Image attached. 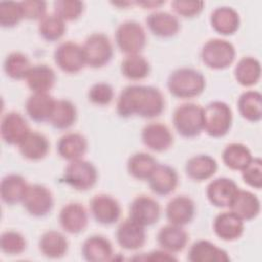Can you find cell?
<instances>
[{"instance_id":"40","label":"cell","mask_w":262,"mask_h":262,"mask_svg":"<svg viewBox=\"0 0 262 262\" xmlns=\"http://www.w3.org/2000/svg\"><path fill=\"white\" fill-rule=\"evenodd\" d=\"M67 27L63 19H61L55 13L46 14L41 20H39L38 31L43 39L49 42L59 40L66 33Z\"/></svg>"},{"instance_id":"43","label":"cell","mask_w":262,"mask_h":262,"mask_svg":"<svg viewBox=\"0 0 262 262\" xmlns=\"http://www.w3.org/2000/svg\"><path fill=\"white\" fill-rule=\"evenodd\" d=\"M54 13L64 21L76 20L84 9V3L77 0H57L53 3Z\"/></svg>"},{"instance_id":"16","label":"cell","mask_w":262,"mask_h":262,"mask_svg":"<svg viewBox=\"0 0 262 262\" xmlns=\"http://www.w3.org/2000/svg\"><path fill=\"white\" fill-rule=\"evenodd\" d=\"M58 220L64 231L71 234H77L87 227L88 214L83 205L69 203L61 208Z\"/></svg>"},{"instance_id":"14","label":"cell","mask_w":262,"mask_h":262,"mask_svg":"<svg viewBox=\"0 0 262 262\" xmlns=\"http://www.w3.org/2000/svg\"><path fill=\"white\" fill-rule=\"evenodd\" d=\"M30 131L27 120L19 113L9 112L2 117L0 133L5 143L18 145Z\"/></svg>"},{"instance_id":"48","label":"cell","mask_w":262,"mask_h":262,"mask_svg":"<svg viewBox=\"0 0 262 262\" xmlns=\"http://www.w3.org/2000/svg\"><path fill=\"white\" fill-rule=\"evenodd\" d=\"M24 18L41 20L46 14V2L39 0H26L20 2Z\"/></svg>"},{"instance_id":"20","label":"cell","mask_w":262,"mask_h":262,"mask_svg":"<svg viewBox=\"0 0 262 262\" xmlns=\"http://www.w3.org/2000/svg\"><path fill=\"white\" fill-rule=\"evenodd\" d=\"M195 206L186 195H177L171 199L166 207V217L171 224L183 226L191 222L194 217Z\"/></svg>"},{"instance_id":"33","label":"cell","mask_w":262,"mask_h":262,"mask_svg":"<svg viewBox=\"0 0 262 262\" xmlns=\"http://www.w3.org/2000/svg\"><path fill=\"white\" fill-rule=\"evenodd\" d=\"M69 248L67 237L59 231L49 230L42 234L39 239L41 253L50 259H58L66 255Z\"/></svg>"},{"instance_id":"10","label":"cell","mask_w":262,"mask_h":262,"mask_svg":"<svg viewBox=\"0 0 262 262\" xmlns=\"http://www.w3.org/2000/svg\"><path fill=\"white\" fill-rule=\"evenodd\" d=\"M21 203L30 215L43 217L52 210L53 196L46 186L41 184H29Z\"/></svg>"},{"instance_id":"32","label":"cell","mask_w":262,"mask_h":262,"mask_svg":"<svg viewBox=\"0 0 262 262\" xmlns=\"http://www.w3.org/2000/svg\"><path fill=\"white\" fill-rule=\"evenodd\" d=\"M29 184L26 179L18 174H8L1 180L0 195L7 205H15L23 202Z\"/></svg>"},{"instance_id":"46","label":"cell","mask_w":262,"mask_h":262,"mask_svg":"<svg viewBox=\"0 0 262 262\" xmlns=\"http://www.w3.org/2000/svg\"><path fill=\"white\" fill-rule=\"evenodd\" d=\"M242 177L245 183L256 189L262 187V161L259 158L253 160L242 170Z\"/></svg>"},{"instance_id":"45","label":"cell","mask_w":262,"mask_h":262,"mask_svg":"<svg viewBox=\"0 0 262 262\" xmlns=\"http://www.w3.org/2000/svg\"><path fill=\"white\" fill-rule=\"evenodd\" d=\"M114 98L113 87L104 82L93 84L88 91V99L96 105H107Z\"/></svg>"},{"instance_id":"18","label":"cell","mask_w":262,"mask_h":262,"mask_svg":"<svg viewBox=\"0 0 262 262\" xmlns=\"http://www.w3.org/2000/svg\"><path fill=\"white\" fill-rule=\"evenodd\" d=\"M151 191L158 195L172 193L178 184V175L174 168L158 164L147 179Z\"/></svg>"},{"instance_id":"27","label":"cell","mask_w":262,"mask_h":262,"mask_svg":"<svg viewBox=\"0 0 262 262\" xmlns=\"http://www.w3.org/2000/svg\"><path fill=\"white\" fill-rule=\"evenodd\" d=\"M210 21L214 31L224 36L234 34L241 24L237 11L228 6L217 7L212 12Z\"/></svg>"},{"instance_id":"38","label":"cell","mask_w":262,"mask_h":262,"mask_svg":"<svg viewBox=\"0 0 262 262\" xmlns=\"http://www.w3.org/2000/svg\"><path fill=\"white\" fill-rule=\"evenodd\" d=\"M158 165L156 159L146 152H136L127 162L129 174L138 180H147Z\"/></svg>"},{"instance_id":"47","label":"cell","mask_w":262,"mask_h":262,"mask_svg":"<svg viewBox=\"0 0 262 262\" xmlns=\"http://www.w3.org/2000/svg\"><path fill=\"white\" fill-rule=\"evenodd\" d=\"M205 3L203 1H184V0H175L171 3L173 10L182 17H193L199 15Z\"/></svg>"},{"instance_id":"39","label":"cell","mask_w":262,"mask_h":262,"mask_svg":"<svg viewBox=\"0 0 262 262\" xmlns=\"http://www.w3.org/2000/svg\"><path fill=\"white\" fill-rule=\"evenodd\" d=\"M121 72L127 79L138 81L149 75L150 66L147 59L140 54L127 55L121 63Z\"/></svg>"},{"instance_id":"50","label":"cell","mask_w":262,"mask_h":262,"mask_svg":"<svg viewBox=\"0 0 262 262\" xmlns=\"http://www.w3.org/2000/svg\"><path fill=\"white\" fill-rule=\"evenodd\" d=\"M165 1H137L135 2V4L142 6L144 8H155V7H159L162 4H164Z\"/></svg>"},{"instance_id":"25","label":"cell","mask_w":262,"mask_h":262,"mask_svg":"<svg viewBox=\"0 0 262 262\" xmlns=\"http://www.w3.org/2000/svg\"><path fill=\"white\" fill-rule=\"evenodd\" d=\"M20 155L30 161H40L49 151V141L46 136L37 131H30L18 144Z\"/></svg>"},{"instance_id":"3","label":"cell","mask_w":262,"mask_h":262,"mask_svg":"<svg viewBox=\"0 0 262 262\" xmlns=\"http://www.w3.org/2000/svg\"><path fill=\"white\" fill-rule=\"evenodd\" d=\"M173 125L183 137L191 138L200 135L204 130L203 107L192 102L182 103L173 114Z\"/></svg>"},{"instance_id":"15","label":"cell","mask_w":262,"mask_h":262,"mask_svg":"<svg viewBox=\"0 0 262 262\" xmlns=\"http://www.w3.org/2000/svg\"><path fill=\"white\" fill-rule=\"evenodd\" d=\"M141 140L149 149L162 152L169 149L173 144V134L166 125L152 122L142 129Z\"/></svg>"},{"instance_id":"29","label":"cell","mask_w":262,"mask_h":262,"mask_svg":"<svg viewBox=\"0 0 262 262\" xmlns=\"http://www.w3.org/2000/svg\"><path fill=\"white\" fill-rule=\"evenodd\" d=\"M229 208L242 220L250 221L259 215L261 205L259 199L253 192L238 189Z\"/></svg>"},{"instance_id":"21","label":"cell","mask_w":262,"mask_h":262,"mask_svg":"<svg viewBox=\"0 0 262 262\" xmlns=\"http://www.w3.org/2000/svg\"><path fill=\"white\" fill-rule=\"evenodd\" d=\"M187 259L190 262H228L230 260L226 251L205 239L194 242L190 246Z\"/></svg>"},{"instance_id":"23","label":"cell","mask_w":262,"mask_h":262,"mask_svg":"<svg viewBox=\"0 0 262 262\" xmlns=\"http://www.w3.org/2000/svg\"><path fill=\"white\" fill-rule=\"evenodd\" d=\"M157 239L163 250L173 254L185 248L188 242V234L182 226L170 223L159 230Z\"/></svg>"},{"instance_id":"30","label":"cell","mask_w":262,"mask_h":262,"mask_svg":"<svg viewBox=\"0 0 262 262\" xmlns=\"http://www.w3.org/2000/svg\"><path fill=\"white\" fill-rule=\"evenodd\" d=\"M55 99L48 93H33L26 101L27 115L37 123L49 121Z\"/></svg>"},{"instance_id":"1","label":"cell","mask_w":262,"mask_h":262,"mask_svg":"<svg viewBox=\"0 0 262 262\" xmlns=\"http://www.w3.org/2000/svg\"><path fill=\"white\" fill-rule=\"evenodd\" d=\"M164 108V96L158 88L152 86H127L122 90L117 100V113L122 118L138 116L152 119L159 117Z\"/></svg>"},{"instance_id":"2","label":"cell","mask_w":262,"mask_h":262,"mask_svg":"<svg viewBox=\"0 0 262 262\" xmlns=\"http://www.w3.org/2000/svg\"><path fill=\"white\" fill-rule=\"evenodd\" d=\"M169 92L178 98H192L203 93L206 80L203 74L191 68H180L168 77Z\"/></svg>"},{"instance_id":"36","label":"cell","mask_w":262,"mask_h":262,"mask_svg":"<svg viewBox=\"0 0 262 262\" xmlns=\"http://www.w3.org/2000/svg\"><path fill=\"white\" fill-rule=\"evenodd\" d=\"M237 108L239 115L250 121L259 122L262 118V95L255 90L244 92L237 100Z\"/></svg>"},{"instance_id":"41","label":"cell","mask_w":262,"mask_h":262,"mask_svg":"<svg viewBox=\"0 0 262 262\" xmlns=\"http://www.w3.org/2000/svg\"><path fill=\"white\" fill-rule=\"evenodd\" d=\"M32 67L28 56L17 51L8 54L4 60V71L6 75L14 80L26 79Z\"/></svg>"},{"instance_id":"4","label":"cell","mask_w":262,"mask_h":262,"mask_svg":"<svg viewBox=\"0 0 262 262\" xmlns=\"http://www.w3.org/2000/svg\"><path fill=\"white\" fill-rule=\"evenodd\" d=\"M204 130L212 137H222L228 133L232 124V111L223 101H212L203 107Z\"/></svg>"},{"instance_id":"8","label":"cell","mask_w":262,"mask_h":262,"mask_svg":"<svg viewBox=\"0 0 262 262\" xmlns=\"http://www.w3.org/2000/svg\"><path fill=\"white\" fill-rule=\"evenodd\" d=\"M86 64L97 69L105 66L113 57L114 49L108 37L102 33H93L83 45Z\"/></svg>"},{"instance_id":"31","label":"cell","mask_w":262,"mask_h":262,"mask_svg":"<svg viewBox=\"0 0 262 262\" xmlns=\"http://www.w3.org/2000/svg\"><path fill=\"white\" fill-rule=\"evenodd\" d=\"M218 164L209 155L191 157L185 164L186 175L194 181H204L211 178L217 171Z\"/></svg>"},{"instance_id":"35","label":"cell","mask_w":262,"mask_h":262,"mask_svg":"<svg viewBox=\"0 0 262 262\" xmlns=\"http://www.w3.org/2000/svg\"><path fill=\"white\" fill-rule=\"evenodd\" d=\"M261 77V64L252 56H245L238 60L234 68V78L245 87L256 85Z\"/></svg>"},{"instance_id":"44","label":"cell","mask_w":262,"mask_h":262,"mask_svg":"<svg viewBox=\"0 0 262 262\" xmlns=\"http://www.w3.org/2000/svg\"><path fill=\"white\" fill-rule=\"evenodd\" d=\"M1 250L7 255H19L27 247L24 235L14 230H7L0 237Z\"/></svg>"},{"instance_id":"17","label":"cell","mask_w":262,"mask_h":262,"mask_svg":"<svg viewBox=\"0 0 262 262\" xmlns=\"http://www.w3.org/2000/svg\"><path fill=\"white\" fill-rule=\"evenodd\" d=\"M116 237L118 244L125 250H138L143 247L146 241L144 226L130 218L120 223L117 228Z\"/></svg>"},{"instance_id":"7","label":"cell","mask_w":262,"mask_h":262,"mask_svg":"<svg viewBox=\"0 0 262 262\" xmlns=\"http://www.w3.org/2000/svg\"><path fill=\"white\" fill-rule=\"evenodd\" d=\"M95 166L83 159L72 161L64 169L62 180L76 190L85 191L92 188L97 181Z\"/></svg>"},{"instance_id":"12","label":"cell","mask_w":262,"mask_h":262,"mask_svg":"<svg viewBox=\"0 0 262 262\" xmlns=\"http://www.w3.org/2000/svg\"><path fill=\"white\" fill-rule=\"evenodd\" d=\"M90 211L96 222L111 225L117 222L121 216L119 202L108 194H96L90 201Z\"/></svg>"},{"instance_id":"19","label":"cell","mask_w":262,"mask_h":262,"mask_svg":"<svg viewBox=\"0 0 262 262\" xmlns=\"http://www.w3.org/2000/svg\"><path fill=\"white\" fill-rule=\"evenodd\" d=\"M213 229L219 238L231 242L242 236L244 232V220L232 211H225L215 217Z\"/></svg>"},{"instance_id":"24","label":"cell","mask_w":262,"mask_h":262,"mask_svg":"<svg viewBox=\"0 0 262 262\" xmlns=\"http://www.w3.org/2000/svg\"><path fill=\"white\" fill-rule=\"evenodd\" d=\"M146 25L155 36L161 38L173 37L180 29L178 18L174 14L166 11L150 13L146 18Z\"/></svg>"},{"instance_id":"28","label":"cell","mask_w":262,"mask_h":262,"mask_svg":"<svg viewBox=\"0 0 262 262\" xmlns=\"http://www.w3.org/2000/svg\"><path fill=\"white\" fill-rule=\"evenodd\" d=\"M26 81L33 93H48L55 84L56 76L49 66L36 64L31 68Z\"/></svg>"},{"instance_id":"9","label":"cell","mask_w":262,"mask_h":262,"mask_svg":"<svg viewBox=\"0 0 262 262\" xmlns=\"http://www.w3.org/2000/svg\"><path fill=\"white\" fill-rule=\"evenodd\" d=\"M54 61L64 73H79L86 64L83 46L73 41L60 43L54 50Z\"/></svg>"},{"instance_id":"6","label":"cell","mask_w":262,"mask_h":262,"mask_svg":"<svg viewBox=\"0 0 262 262\" xmlns=\"http://www.w3.org/2000/svg\"><path fill=\"white\" fill-rule=\"evenodd\" d=\"M115 39L119 49L127 55L139 54L146 44V34L140 24L126 20L119 25Z\"/></svg>"},{"instance_id":"49","label":"cell","mask_w":262,"mask_h":262,"mask_svg":"<svg viewBox=\"0 0 262 262\" xmlns=\"http://www.w3.org/2000/svg\"><path fill=\"white\" fill-rule=\"evenodd\" d=\"M144 260L147 261H176L177 259L172 255V253H169L165 250L163 251H152L150 253H148Z\"/></svg>"},{"instance_id":"42","label":"cell","mask_w":262,"mask_h":262,"mask_svg":"<svg viewBox=\"0 0 262 262\" xmlns=\"http://www.w3.org/2000/svg\"><path fill=\"white\" fill-rule=\"evenodd\" d=\"M24 19L20 2H0V25L3 28H13Z\"/></svg>"},{"instance_id":"13","label":"cell","mask_w":262,"mask_h":262,"mask_svg":"<svg viewBox=\"0 0 262 262\" xmlns=\"http://www.w3.org/2000/svg\"><path fill=\"white\" fill-rule=\"evenodd\" d=\"M237 184L230 178L219 177L212 180L207 186L209 202L218 208H229L238 191Z\"/></svg>"},{"instance_id":"37","label":"cell","mask_w":262,"mask_h":262,"mask_svg":"<svg viewBox=\"0 0 262 262\" xmlns=\"http://www.w3.org/2000/svg\"><path fill=\"white\" fill-rule=\"evenodd\" d=\"M253 160L250 149L237 142L229 143L222 152V161L231 170H243Z\"/></svg>"},{"instance_id":"5","label":"cell","mask_w":262,"mask_h":262,"mask_svg":"<svg viewBox=\"0 0 262 262\" xmlns=\"http://www.w3.org/2000/svg\"><path fill=\"white\" fill-rule=\"evenodd\" d=\"M203 62L212 70L228 68L235 58L234 46L223 39H211L207 41L201 51Z\"/></svg>"},{"instance_id":"26","label":"cell","mask_w":262,"mask_h":262,"mask_svg":"<svg viewBox=\"0 0 262 262\" xmlns=\"http://www.w3.org/2000/svg\"><path fill=\"white\" fill-rule=\"evenodd\" d=\"M83 257L90 262H105L113 258V246L102 235H91L86 238L82 246Z\"/></svg>"},{"instance_id":"34","label":"cell","mask_w":262,"mask_h":262,"mask_svg":"<svg viewBox=\"0 0 262 262\" xmlns=\"http://www.w3.org/2000/svg\"><path fill=\"white\" fill-rule=\"evenodd\" d=\"M77 120V108L75 104L68 99L55 100L49 123L58 130H67L71 128Z\"/></svg>"},{"instance_id":"22","label":"cell","mask_w":262,"mask_h":262,"mask_svg":"<svg viewBox=\"0 0 262 262\" xmlns=\"http://www.w3.org/2000/svg\"><path fill=\"white\" fill-rule=\"evenodd\" d=\"M87 146L86 137L78 132H68L63 134L56 144L58 155L70 162L82 159L87 151Z\"/></svg>"},{"instance_id":"11","label":"cell","mask_w":262,"mask_h":262,"mask_svg":"<svg viewBox=\"0 0 262 262\" xmlns=\"http://www.w3.org/2000/svg\"><path fill=\"white\" fill-rule=\"evenodd\" d=\"M161 214L159 203L145 194L136 196L129 208V218L142 226L155 224Z\"/></svg>"}]
</instances>
